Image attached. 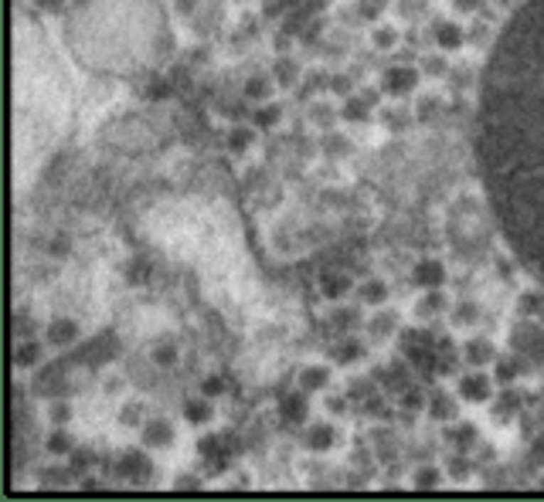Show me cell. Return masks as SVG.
Returning a JSON list of instances; mask_svg holds the SVG:
<instances>
[{
    "label": "cell",
    "mask_w": 544,
    "mask_h": 502,
    "mask_svg": "<svg viewBox=\"0 0 544 502\" xmlns=\"http://www.w3.org/2000/svg\"><path fill=\"white\" fill-rule=\"evenodd\" d=\"M476 160L517 261L544 282V0L500 31L483 78Z\"/></svg>",
    "instance_id": "1"
},
{
    "label": "cell",
    "mask_w": 544,
    "mask_h": 502,
    "mask_svg": "<svg viewBox=\"0 0 544 502\" xmlns=\"http://www.w3.org/2000/svg\"><path fill=\"white\" fill-rule=\"evenodd\" d=\"M459 394H463V400H469V404H483V400H490V394H494V383H490L486 373L473 370V373H463V377H459Z\"/></svg>",
    "instance_id": "2"
},
{
    "label": "cell",
    "mask_w": 544,
    "mask_h": 502,
    "mask_svg": "<svg viewBox=\"0 0 544 502\" xmlns=\"http://www.w3.org/2000/svg\"><path fill=\"white\" fill-rule=\"evenodd\" d=\"M119 472H123L129 482H140V479H146V475L154 472V465H150V458L143 455L140 448H129V452H123V458H119Z\"/></svg>",
    "instance_id": "3"
},
{
    "label": "cell",
    "mask_w": 544,
    "mask_h": 502,
    "mask_svg": "<svg viewBox=\"0 0 544 502\" xmlns=\"http://www.w3.org/2000/svg\"><path fill=\"white\" fill-rule=\"evenodd\" d=\"M412 278H415V285H422V289H439V285L446 282V268H442V261L439 258H422L419 265H415Z\"/></svg>",
    "instance_id": "4"
},
{
    "label": "cell",
    "mask_w": 544,
    "mask_h": 502,
    "mask_svg": "<svg viewBox=\"0 0 544 502\" xmlns=\"http://www.w3.org/2000/svg\"><path fill=\"white\" fill-rule=\"evenodd\" d=\"M415 85H419V72H415V68L395 65V68L385 72V89H388L391 95H405V92L415 89Z\"/></svg>",
    "instance_id": "5"
},
{
    "label": "cell",
    "mask_w": 544,
    "mask_h": 502,
    "mask_svg": "<svg viewBox=\"0 0 544 502\" xmlns=\"http://www.w3.org/2000/svg\"><path fill=\"white\" fill-rule=\"evenodd\" d=\"M326 383H330V370H326V366H320V364L299 366V373H296V387H299V391H306V394L324 391Z\"/></svg>",
    "instance_id": "6"
},
{
    "label": "cell",
    "mask_w": 544,
    "mask_h": 502,
    "mask_svg": "<svg viewBox=\"0 0 544 502\" xmlns=\"http://www.w3.org/2000/svg\"><path fill=\"white\" fill-rule=\"evenodd\" d=\"M143 444L146 448H171L174 444V425L164 421V418H154L143 427Z\"/></svg>",
    "instance_id": "7"
},
{
    "label": "cell",
    "mask_w": 544,
    "mask_h": 502,
    "mask_svg": "<svg viewBox=\"0 0 544 502\" xmlns=\"http://www.w3.org/2000/svg\"><path fill=\"white\" fill-rule=\"evenodd\" d=\"M306 414H310V408H306V391H299V387H296V394L282 397V418H286L289 425L306 421Z\"/></svg>",
    "instance_id": "8"
},
{
    "label": "cell",
    "mask_w": 544,
    "mask_h": 502,
    "mask_svg": "<svg viewBox=\"0 0 544 502\" xmlns=\"http://www.w3.org/2000/svg\"><path fill=\"white\" fill-rule=\"evenodd\" d=\"M48 339L55 343V347H72L78 339V326H75V320H51L48 322Z\"/></svg>",
    "instance_id": "9"
},
{
    "label": "cell",
    "mask_w": 544,
    "mask_h": 502,
    "mask_svg": "<svg viewBox=\"0 0 544 502\" xmlns=\"http://www.w3.org/2000/svg\"><path fill=\"white\" fill-rule=\"evenodd\" d=\"M334 442H337V431L326 425V421H316V425L306 431V448H310V452H330Z\"/></svg>",
    "instance_id": "10"
},
{
    "label": "cell",
    "mask_w": 544,
    "mask_h": 502,
    "mask_svg": "<svg viewBox=\"0 0 544 502\" xmlns=\"http://www.w3.org/2000/svg\"><path fill=\"white\" fill-rule=\"evenodd\" d=\"M494 347H490V339H469L466 347H463V360H466L469 366H486L494 364Z\"/></svg>",
    "instance_id": "11"
},
{
    "label": "cell",
    "mask_w": 544,
    "mask_h": 502,
    "mask_svg": "<svg viewBox=\"0 0 544 502\" xmlns=\"http://www.w3.org/2000/svg\"><path fill=\"white\" fill-rule=\"evenodd\" d=\"M432 38L439 48H446V51H452V48L463 45V28L459 24H452V21H439L432 28Z\"/></svg>",
    "instance_id": "12"
},
{
    "label": "cell",
    "mask_w": 544,
    "mask_h": 502,
    "mask_svg": "<svg viewBox=\"0 0 544 502\" xmlns=\"http://www.w3.org/2000/svg\"><path fill=\"white\" fill-rule=\"evenodd\" d=\"M184 418L191 421V425H208V421L215 418V408H211L208 394H204V397H191V400L184 404Z\"/></svg>",
    "instance_id": "13"
},
{
    "label": "cell",
    "mask_w": 544,
    "mask_h": 502,
    "mask_svg": "<svg viewBox=\"0 0 544 502\" xmlns=\"http://www.w3.org/2000/svg\"><path fill=\"white\" fill-rule=\"evenodd\" d=\"M429 411H432L435 421H452L456 418V400L446 391H435V397L429 400Z\"/></svg>",
    "instance_id": "14"
},
{
    "label": "cell",
    "mask_w": 544,
    "mask_h": 502,
    "mask_svg": "<svg viewBox=\"0 0 544 502\" xmlns=\"http://www.w3.org/2000/svg\"><path fill=\"white\" fill-rule=\"evenodd\" d=\"M371 106H374V92H364V95L351 99V102L343 106V116H347V119H368Z\"/></svg>",
    "instance_id": "15"
},
{
    "label": "cell",
    "mask_w": 544,
    "mask_h": 502,
    "mask_svg": "<svg viewBox=\"0 0 544 502\" xmlns=\"http://www.w3.org/2000/svg\"><path fill=\"white\" fill-rule=\"evenodd\" d=\"M347 289H351V278L347 275H324L320 278V292H324L326 299H341Z\"/></svg>",
    "instance_id": "16"
},
{
    "label": "cell",
    "mask_w": 544,
    "mask_h": 502,
    "mask_svg": "<svg viewBox=\"0 0 544 502\" xmlns=\"http://www.w3.org/2000/svg\"><path fill=\"white\" fill-rule=\"evenodd\" d=\"M395 326H398V316H395L391 309H381V316H374L368 329H371L374 336H388V333H395Z\"/></svg>",
    "instance_id": "17"
},
{
    "label": "cell",
    "mask_w": 544,
    "mask_h": 502,
    "mask_svg": "<svg viewBox=\"0 0 544 502\" xmlns=\"http://www.w3.org/2000/svg\"><path fill=\"white\" fill-rule=\"evenodd\" d=\"M442 482V472L435 469V465H422L419 472H415V479H412V486L415 489H435Z\"/></svg>",
    "instance_id": "18"
},
{
    "label": "cell",
    "mask_w": 544,
    "mask_h": 502,
    "mask_svg": "<svg viewBox=\"0 0 544 502\" xmlns=\"http://www.w3.org/2000/svg\"><path fill=\"white\" fill-rule=\"evenodd\" d=\"M385 295H388V289H385L378 278H371V282H364V285H361V299H364L368 305H381V302H385Z\"/></svg>",
    "instance_id": "19"
},
{
    "label": "cell",
    "mask_w": 544,
    "mask_h": 502,
    "mask_svg": "<svg viewBox=\"0 0 544 502\" xmlns=\"http://www.w3.org/2000/svg\"><path fill=\"white\" fill-rule=\"evenodd\" d=\"M245 95H249V99H255V102H262L265 95H272V82H269V78H262V75L249 78V82H245Z\"/></svg>",
    "instance_id": "20"
},
{
    "label": "cell",
    "mask_w": 544,
    "mask_h": 502,
    "mask_svg": "<svg viewBox=\"0 0 544 502\" xmlns=\"http://www.w3.org/2000/svg\"><path fill=\"white\" fill-rule=\"evenodd\" d=\"M48 452H51V455H68V452H72V438L65 435L62 427L48 435Z\"/></svg>",
    "instance_id": "21"
},
{
    "label": "cell",
    "mask_w": 544,
    "mask_h": 502,
    "mask_svg": "<svg viewBox=\"0 0 544 502\" xmlns=\"http://www.w3.org/2000/svg\"><path fill=\"white\" fill-rule=\"evenodd\" d=\"M252 139H255V136H252V129H245V126H235L232 136H228V146H232L235 153H245L252 146Z\"/></svg>",
    "instance_id": "22"
},
{
    "label": "cell",
    "mask_w": 544,
    "mask_h": 502,
    "mask_svg": "<svg viewBox=\"0 0 544 502\" xmlns=\"http://www.w3.org/2000/svg\"><path fill=\"white\" fill-rule=\"evenodd\" d=\"M442 305H446V299L439 295V289H429V295L419 302V316H435V312H442Z\"/></svg>",
    "instance_id": "23"
},
{
    "label": "cell",
    "mask_w": 544,
    "mask_h": 502,
    "mask_svg": "<svg viewBox=\"0 0 544 502\" xmlns=\"http://www.w3.org/2000/svg\"><path fill=\"white\" fill-rule=\"evenodd\" d=\"M38 356H41L38 343H21V347H17V366H34L38 364Z\"/></svg>",
    "instance_id": "24"
},
{
    "label": "cell",
    "mask_w": 544,
    "mask_h": 502,
    "mask_svg": "<svg viewBox=\"0 0 544 502\" xmlns=\"http://www.w3.org/2000/svg\"><path fill=\"white\" fill-rule=\"evenodd\" d=\"M517 373H521V360H513V356L497 360V377H500V381H513Z\"/></svg>",
    "instance_id": "25"
},
{
    "label": "cell",
    "mask_w": 544,
    "mask_h": 502,
    "mask_svg": "<svg viewBox=\"0 0 544 502\" xmlns=\"http://www.w3.org/2000/svg\"><path fill=\"white\" fill-rule=\"evenodd\" d=\"M174 360H177V347H174V343H164V347H156L154 350L156 366H174Z\"/></svg>",
    "instance_id": "26"
},
{
    "label": "cell",
    "mask_w": 544,
    "mask_h": 502,
    "mask_svg": "<svg viewBox=\"0 0 544 502\" xmlns=\"http://www.w3.org/2000/svg\"><path fill=\"white\" fill-rule=\"evenodd\" d=\"M371 41H374V48L388 51V48H395V31H391V28H374Z\"/></svg>",
    "instance_id": "27"
},
{
    "label": "cell",
    "mask_w": 544,
    "mask_h": 502,
    "mask_svg": "<svg viewBox=\"0 0 544 502\" xmlns=\"http://www.w3.org/2000/svg\"><path fill=\"white\" fill-rule=\"evenodd\" d=\"M337 356H341L343 364H351V360H361V356H364V347H361V343H354V339H347L341 350H337Z\"/></svg>",
    "instance_id": "28"
},
{
    "label": "cell",
    "mask_w": 544,
    "mask_h": 502,
    "mask_svg": "<svg viewBox=\"0 0 544 502\" xmlns=\"http://www.w3.org/2000/svg\"><path fill=\"white\" fill-rule=\"evenodd\" d=\"M521 309L528 312V316H538L544 309V295H538V292H528L524 299H521Z\"/></svg>",
    "instance_id": "29"
},
{
    "label": "cell",
    "mask_w": 544,
    "mask_h": 502,
    "mask_svg": "<svg viewBox=\"0 0 544 502\" xmlns=\"http://www.w3.org/2000/svg\"><path fill=\"white\" fill-rule=\"evenodd\" d=\"M452 320L459 322V326H469V322H476V305L473 302H463L459 309H456V316Z\"/></svg>",
    "instance_id": "30"
},
{
    "label": "cell",
    "mask_w": 544,
    "mask_h": 502,
    "mask_svg": "<svg viewBox=\"0 0 544 502\" xmlns=\"http://www.w3.org/2000/svg\"><path fill=\"white\" fill-rule=\"evenodd\" d=\"M255 122H259V126H276V122H279V109L272 106V109H259V112H255Z\"/></svg>",
    "instance_id": "31"
},
{
    "label": "cell",
    "mask_w": 544,
    "mask_h": 502,
    "mask_svg": "<svg viewBox=\"0 0 544 502\" xmlns=\"http://www.w3.org/2000/svg\"><path fill=\"white\" fill-rule=\"evenodd\" d=\"M51 421H55V425H65V421H68V418H72V411H68V404H62V400H58V404H51Z\"/></svg>",
    "instance_id": "32"
},
{
    "label": "cell",
    "mask_w": 544,
    "mask_h": 502,
    "mask_svg": "<svg viewBox=\"0 0 544 502\" xmlns=\"http://www.w3.org/2000/svg\"><path fill=\"white\" fill-rule=\"evenodd\" d=\"M402 404L415 411V408H422V404H425V397H422V391H415V387H412V391H405V394H402Z\"/></svg>",
    "instance_id": "33"
},
{
    "label": "cell",
    "mask_w": 544,
    "mask_h": 502,
    "mask_svg": "<svg viewBox=\"0 0 544 502\" xmlns=\"http://www.w3.org/2000/svg\"><path fill=\"white\" fill-rule=\"evenodd\" d=\"M425 72H429V75H442V72H446V61L442 58H425Z\"/></svg>",
    "instance_id": "34"
},
{
    "label": "cell",
    "mask_w": 544,
    "mask_h": 502,
    "mask_svg": "<svg viewBox=\"0 0 544 502\" xmlns=\"http://www.w3.org/2000/svg\"><path fill=\"white\" fill-rule=\"evenodd\" d=\"M473 438H476V427H473V425L456 427V442H473Z\"/></svg>",
    "instance_id": "35"
},
{
    "label": "cell",
    "mask_w": 544,
    "mask_h": 502,
    "mask_svg": "<svg viewBox=\"0 0 544 502\" xmlns=\"http://www.w3.org/2000/svg\"><path fill=\"white\" fill-rule=\"evenodd\" d=\"M480 4H483V0H452V7H456V11H463V14H469V11H476Z\"/></svg>",
    "instance_id": "36"
},
{
    "label": "cell",
    "mask_w": 544,
    "mask_h": 502,
    "mask_svg": "<svg viewBox=\"0 0 544 502\" xmlns=\"http://www.w3.org/2000/svg\"><path fill=\"white\" fill-rule=\"evenodd\" d=\"M221 387H225V383L218 381V377H211V381H204V394L215 397V394H221Z\"/></svg>",
    "instance_id": "37"
},
{
    "label": "cell",
    "mask_w": 544,
    "mask_h": 502,
    "mask_svg": "<svg viewBox=\"0 0 544 502\" xmlns=\"http://www.w3.org/2000/svg\"><path fill=\"white\" fill-rule=\"evenodd\" d=\"M137 418H140V408H133V404H129V408L123 411V425H137Z\"/></svg>",
    "instance_id": "38"
},
{
    "label": "cell",
    "mask_w": 544,
    "mask_h": 502,
    "mask_svg": "<svg viewBox=\"0 0 544 502\" xmlns=\"http://www.w3.org/2000/svg\"><path fill=\"white\" fill-rule=\"evenodd\" d=\"M279 78L282 82H293V65H289V61H282L279 65Z\"/></svg>",
    "instance_id": "39"
},
{
    "label": "cell",
    "mask_w": 544,
    "mask_h": 502,
    "mask_svg": "<svg viewBox=\"0 0 544 502\" xmlns=\"http://www.w3.org/2000/svg\"><path fill=\"white\" fill-rule=\"evenodd\" d=\"M201 482L198 479H177V489H198Z\"/></svg>",
    "instance_id": "40"
},
{
    "label": "cell",
    "mask_w": 544,
    "mask_h": 502,
    "mask_svg": "<svg viewBox=\"0 0 544 502\" xmlns=\"http://www.w3.org/2000/svg\"><path fill=\"white\" fill-rule=\"evenodd\" d=\"M160 95H167V85H154L150 89V99H160Z\"/></svg>",
    "instance_id": "41"
},
{
    "label": "cell",
    "mask_w": 544,
    "mask_h": 502,
    "mask_svg": "<svg viewBox=\"0 0 544 502\" xmlns=\"http://www.w3.org/2000/svg\"><path fill=\"white\" fill-rule=\"evenodd\" d=\"M364 17H378V7L374 4H364Z\"/></svg>",
    "instance_id": "42"
},
{
    "label": "cell",
    "mask_w": 544,
    "mask_h": 502,
    "mask_svg": "<svg viewBox=\"0 0 544 502\" xmlns=\"http://www.w3.org/2000/svg\"><path fill=\"white\" fill-rule=\"evenodd\" d=\"M500 7H513V4H517V0H497Z\"/></svg>",
    "instance_id": "43"
}]
</instances>
